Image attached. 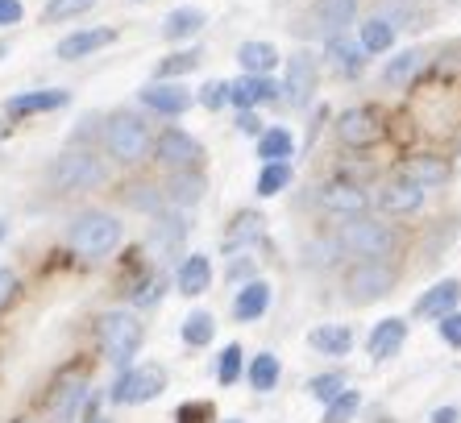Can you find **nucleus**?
I'll use <instances>...</instances> for the list:
<instances>
[{"instance_id": "obj_6", "label": "nucleus", "mask_w": 461, "mask_h": 423, "mask_svg": "<svg viewBox=\"0 0 461 423\" xmlns=\"http://www.w3.org/2000/svg\"><path fill=\"white\" fill-rule=\"evenodd\" d=\"M50 183H54L59 191H87V187H100V183H104V166H100V158L84 154V149H71V154H63V158L54 162Z\"/></svg>"}, {"instance_id": "obj_30", "label": "nucleus", "mask_w": 461, "mask_h": 423, "mask_svg": "<svg viewBox=\"0 0 461 423\" xmlns=\"http://www.w3.org/2000/svg\"><path fill=\"white\" fill-rule=\"evenodd\" d=\"M403 175H408L411 183H420V187H440V183L449 179V166L440 158H411Z\"/></svg>"}, {"instance_id": "obj_33", "label": "nucleus", "mask_w": 461, "mask_h": 423, "mask_svg": "<svg viewBox=\"0 0 461 423\" xmlns=\"http://www.w3.org/2000/svg\"><path fill=\"white\" fill-rule=\"evenodd\" d=\"M84 394H87V386L84 382H63L59 386V394H54V402H50V411H54V419H71V415L79 411V402H84Z\"/></svg>"}, {"instance_id": "obj_7", "label": "nucleus", "mask_w": 461, "mask_h": 423, "mask_svg": "<svg viewBox=\"0 0 461 423\" xmlns=\"http://www.w3.org/2000/svg\"><path fill=\"white\" fill-rule=\"evenodd\" d=\"M162 386H167L162 365H141V370H129V374H121L117 378V386H113V402L138 407V402H150Z\"/></svg>"}, {"instance_id": "obj_44", "label": "nucleus", "mask_w": 461, "mask_h": 423, "mask_svg": "<svg viewBox=\"0 0 461 423\" xmlns=\"http://www.w3.org/2000/svg\"><path fill=\"white\" fill-rule=\"evenodd\" d=\"M13 295H17V274H13L9 266H0V307L9 303Z\"/></svg>"}, {"instance_id": "obj_22", "label": "nucleus", "mask_w": 461, "mask_h": 423, "mask_svg": "<svg viewBox=\"0 0 461 423\" xmlns=\"http://www.w3.org/2000/svg\"><path fill=\"white\" fill-rule=\"evenodd\" d=\"M461 299V283H453V278H445V283H437L429 291V295H420L416 303V316H445V311H453Z\"/></svg>"}, {"instance_id": "obj_47", "label": "nucleus", "mask_w": 461, "mask_h": 423, "mask_svg": "<svg viewBox=\"0 0 461 423\" xmlns=\"http://www.w3.org/2000/svg\"><path fill=\"white\" fill-rule=\"evenodd\" d=\"M162 295V278H154V283H146V286H138V295H133V303L138 307H146V303H154V299Z\"/></svg>"}, {"instance_id": "obj_26", "label": "nucleus", "mask_w": 461, "mask_h": 423, "mask_svg": "<svg viewBox=\"0 0 461 423\" xmlns=\"http://www.w3.org/2000/svg\"><path fill=\"white\" fill-rule=\"evenodd\" d=\"M200 191H204V179H200L195 170H175V179L167 183V195H171V203H179V208L200 203Z\"/></svg>"}, {"instance_id": "obj_20", "label": "nucleus", "mask_w": 461, "mask_h": 423, "mask_svg": "<svg viewBox=\"0 0 461 423\" xmlns=\"http://www.w3.org/2000/svg\"><path fill=\"white\" fill-rule=\"evenodd\" d=\"M403 337H408V324H403L399 316H391V320H383V324H375V332H370V357L383 361V357H391V353H399Z\"/></svg>"}, {"instance_id": "obj_35", "label": "nucleus", "mask_w": 461, "mask_h": 423, "mask_svg": "<svg viewBox=\"0 0 461 423\" xmlns=\"http://www.w3.org/2000/svg\"><path fill=\"white\" fill-rule=\"evenodd\" d=\"M287 183H291V166H287V162H267V166H262V175H258V195H279Z\"/></svg>"}, {"instance_id": "obj_19", "label": "nucleus", "mask_w": 461, "mask_h": 423, "mask_svg": "<svg viewBox=\"0 0 461 423\" xmlns=\"http://www.w3.org/2000/svg\"><path fill=\"white\" fill-rule=\"evenodd\" d=\"M175 283H179L183 295H204L208 283H212V262H208L204 254H187L179 266V274H175Z\"/></svg>"}, {"instance_id": "obj_12", "label": "nucleus", "mask_w": 461, "mask_h": 423, "mask_svg": "<svg viewBox=\"0 0 461 423\" xmlns=\"http://www.w3.org/2000/svg\"><path fill=\"white\" fill-rule=\"evenodd\" d=\"M337 138H341V146H370V141L378 138V117L370 112V108H349V112H341V121H337Z\"/></svg>"}, {"instance_id": "obj_42", "label": "nucleus", "mask_w": 461, "mask_h": 423, "mask_svg": "<svg viewBox=\"0 0 461 423\" xmlns=\"http://www.w3.org/2000/svg\"><path fill=\"white\" fill-rule=\"evenodd\" d=\"M437 324H440V337L461 349V316H457V311H445V316H437Z\"/></svg>"}, {"instance_id": "obj_13", "label": "nucleus", "mask_w": 461, "mask_h": 423, "mask_svg": "<svg viewBox=\"0 0 461 423\" xmlns=\"http://www.w3.org/2000/svg\"><path fill=\"white\" fill-rule=\"evenodd\" d=\"M141 104L162 112V117H183L192 108V92L179 84H150V87H141Z\"/></svg>"}, {"instance_id": "obj_11", "label": "nucleus", "mask_w": 461, "mask_h": 423, "mask_svg": "<svg viewBox=\"0 0 461 423\" xmlns=\"http://www.w3.org/2000/svg\"><path fill=\"white\" fill-rule=\"evenodd\" d=\"M287 100L295 108H308L312 92H316V63H312L308 54H291L287 58V84H283Z\"/></svg>"}, {"instance_id": "obj_14", "label": "nucleus", "mask_w": 461, "mask_h": 423, "mask_svg": "<svg viewBox=\"0 0 461 423\" xmlns=\"http://www.w3.org/2000/svg\"><path fill=\"white\" fill-rule=\"evenodd\" d=\"M67 104H71V92H63V87H46V92L13 95L9 104H5V112H9V117H33V112H54V108H67Z\"/></svg>"}, {"instance_id": "obj_15", "label": "nucleus", "mask_w": 461, "mask_h": 423, "mask_svg": "<svg viewBox=\"0 0 461 423\" xmlns=\"http://www.w3.org/2000/svg\"><path fill=\"white\" fill-rule=\"evenodd\" d=\"M283 87L267 75H241L237 84H229V100L237 108H254V104H270V100H279Z\"/></svg>"}, {"instance_id": "obj_25", "label": "nucleus", "mask_w": 461, "mask_h": 423, "mask_svg": "<svg viewBox=\"0 0 461 423\" xmlns=\"http://www.w3.org/2000/svg\"><path fill=\"white\" fill-rule=\"evenodd\" d=\"M270 303V286L267 283H246L241 286V295L233 299V316L237 320H258L262 311H267Z\"/></svg>"}, {"instance_id": "obj_43", "label": "nucleus", "mask_w": 461, "mask_h": 423, "mask_svg": "<svg viewBox=\"0 0 461 423\" xmlns=\"http://www.w3.org/2000/svg\"><path fill=\"white\" fill-rule=\"evenodd\" d=\"M225 100H229V84H208V87H200V104L212 108V112L225 104Z\"/></svg>"}, {"instance_id": "obj_27", "label": "nucleus", "mask_w": 461, "mask_h": 423, "mask_svg": "<svg viewBox=\"0 0 461 423\" xmlns=\"http://www.w3.org/2000/svg\"><path fill=\"white\" fill-rule=\"evenodd\" d=\"M295 141H291L287 129H267V133H258V158L267 162H287Z\"/></svg>"}, {"instance_id": "obj_10", "label": "nucleus", "mask_w": 461, "mask_h": 423, "mask_svg": "<svg viewBox=\"0 0 461 423\" xmlns=\"http://www.w3.org/2000/svg\"><path fill=\"white\" fill-rule=\"evenodd\" d=\"M420 203H424V187L411 183L408 175H399V179L378 187V208L386 216H411V212H420Z\"/></svg>"}, {"instance_id": "obj_9", "label": "nucleus", "mask_w": 461, "mask_h": 423, "mask_svg": "<svg viewBox=\"0 0 461 423\" xmlns=\"http://www.w3.org/2000/svg\"><path fill=\"white\" fill-rule=\"evenodd\" d=\"M354 9H357V0H316L303 30L321 33V38H337V33H345V25L354 22Z\"/></svg>"}, {"instance_id": "obj_48", "label": "nucleus", "mask_w": 461, "mask_h": 423, "mask_svg": "<svg viewBox=\"0 0 461 423\" xmlns=\"http://www.w3.org/2000/svg\"><path fill=\"white\" fill-rule=\"evenodd\" d=\"M237 129H241L246 138H258V133H262V121H258L249 108H241V117H237Z\"/></svg>"}, {"instance_id": "obj_17", "label": "nucleus", "mask_w": 461, "mask_h": 423, "mask_svg": "<svg viewBox=\"0 0 461 423\" xmlns=\"http://www.w3.org/2000/svg\"><path fill=\"white\" fill-rule=\"evenodd\" d=\"M108 42H117V30H108V25L104 30H79L59 42V58L76 63V58H87L92 50H100V46H108Z\"/></svg>"}, {"instance_id": "obj_29", "label": "nucleus", "mask_w": 461, "mask_h": 423, "mask_svg": "<svg viewBox=\"0 0 461 423\" xmlns=\"http://www.w3.org/2000/svg\"><path fill=\"white\" fill-rule=\"evenodd\" d=\"M329 63H333V71H341V75H357L362 71V50L337 33V38H329Z\"/></svg>"}, {"instance_id": "obj_40", "label": "nucleus", "mask_w": 461, "mask_h": 423, "mask_svg": "<svg viewBox=\"0 0 461 423\" xmlns=\"http://www.w3.org/2000/svg\"><path fill=\"white\" fill-rule=\"evenodd\" d=\"M308 391L316 394V399L333 402L337 394L345 391V374H321V378H312V382H308Z\"/></svg>"}, {"instance_id": "obj_41", "label": "nucleus", "mask_w": 461, "mask_h": 423, "mask_svg": "<svg viewBox=\"0 0 461 423\" xmlns=\"http://www.w3.org/2000/svg\"><path fill=\"white\" fill-rule=\"evenodd\" d=\"M237 374H241V349L229 345V349L221 353V370H216V378H221V386H233Z\"/></svg>"}, {"instance_id": "obj_2", "label": "nucleus", "mask_w": 461, "mask_h": 423, "mask_svg": "<svg viewBox=\"0 0 461 423\" xmlns=\"http://www.w3.org/2000/svg\"><path fill=\"white\" fill-rule=\"evenodd\" d=\"M104 146L117 162L133 166V162H141L146 154H150L154 141H150V129H146L141 117H133V112H117V117L104 125Z\"/></svg>"}, {"instance_id": "obj_3", "label": "nucleus", "mask_w": 461, "mask_h": 423, "mask_svg": "<svg viewBox=\"0 0 461 423\" xmlns=\"http://www.w3.org/2000/svg\"><path fill=\"white\" fill-rule=\"evenodd\" d=\"M337 245L357 257H386L395 249V233H391L386 224L366 220V216H349V224L337 233Z\"/></svg>"}, {"instance_id": "obj_34", "label": "nucleus", "mask_w": 461, "mask_h": 423, "mask_svg": "<svg viewBox=\"0 0 461 423\" xmlns=\"http://www.w3.org/2000/svg\"><path fill=\"white\" fill-rule=\"evenodd\" d=\"M262 237V216L258 212H241L233 220V229L225 233V249H237V245H249Z\"/></svg>"}, {"instance_id": "obj_39", "label": "nucleus", "mask_w": 461, "mask_h": 423, "mask_svg": "<svg viewBox=\"0 0 461 423\" xmlns=\"http://www.w3.org/2000/svg\"><path fill=\"white\" fill-rule=\"evenodd\" d=\"M92 4H96V0H50V4H46V22H71V17L87 13Z\"/></svg>"}, {"instance_id": "obj_38", "label": "nucleus", "mask_w": 461, "mask_h": 423, "mask_svg": "<svg viewBox=\"0 0 461 423\" xmlns=\"http://www.w3.org/2000/svg\"><path fill=\"white\" fill-rule=\"evenodd\" d=\"M195 67H200V54L179 50V54H171L167 63H158V79H175V75H187V71H195Z\"/></svg>"}, {"instance_id": "obj_50", "label": "nucleus", "mask_w": 461, "mask_h": 423, "mask_svg": "<svg viewBox=\"0 0 461 423\" xmlns=\"http://www.w3.org/2000/svg\"><path fill=\"white\" fill-rule=\"evenodd\" d=\"M432 423H457V411L445 407V411H432Z\"/></svg>"}, {"instance_id": "obj_37", "label": "nucleus", "mask_w": 461, "mask_h": 423, "mask_svg": "<svg viewBox=\"0 0 461 423\" xmlns=\"http://www.w3.org/2000/svg\"><path fill=\"white\" fill-rule=\"evenodd\" d=\"M357 407H362V399H357L354 391H341L333 402H329V411H324V423H349L357 415Z\"/></svg>"}, {"instance_id": "obj_51", "label": "nucleus", "mask_w": 461, "mask_h": 423, "mask_svg": "<svg viewBox=\"0 0 461 423\" xmlns=\"http://www.w3.org/2000/svg\"><path fill=\"white\" fill-rule=\"evenodd\" d=\"M92 423H104V419H92Z\"/></svg>"}, {"instance_id": "obj_49", "label": "nucleus", "mask_w": 461, "mask_h": 423, "mask_svg": "<svg viewBox=\"0 0 461 423\" xmlns=\"http://www.w3.org/2000/svg\"><path fill=\"white\" fill-rule=\"evenodd\" d=\"M133 191H138V195H133V208H158V200L150 195L154 187H133Z\"/></svg>"}, {"instance_id": "obj_32", "label": "nucleus", "mask_w": 461, "mask_h": 423, "mask_svg": "<svg viewBox=\"0 0 461 423\" xmlns=\"http://www.w3.org/2000/svg\"><path fill=\"white\" fill-rule=\"evenodd\" d=\"M420 63H424V54L420 50H399L395 58H391V63H386V71H383V79L391 87H399V84H408L411 75L420 71Z\"/></svg>"}, {"instance_id": "obj_8", "label": "nucleus", "mask_w": 461, "mask_h": 423, "mask_svg": "<svg viewBox=\"0 0 461 423\" xmlns=\"http://www.w3.org/2000/svg\"><path fill=\"white\" fill-rule=\"evenodd\" d=\"M150 149H154V158H158L162 166H171V170H195L200 158H204L200 141H195L192 133H183V129H167Z\"/></svg>"}, {"instance_id": "obj_16", "label": "nucleus", "mask_w": 461, "mask_h": 423, "mask_svg": "<svg viewBox=\"0 0 461 423\" xmlns=\"http://www.w3.org/2000/svg\"><path fill=\"white\" fill-rule=\"evenodd\" d=\"M321 208L333 212V216H362L366 212V191L354 187V183H329L321 187Z\"/></svg>"}, {"instance_id": "obj_18", "label": "nucleus", "mask_w": 461, "mask_h": 423, "mask_svg": "<svg viewBox=\"0 0 461 423\" xmlns=\"http://www.w3.org/2000/svg\"><path fill=\"white\" fill-rule=\"evenodd\" d=\"M183 237H187V224L179 220V216H158L150 229V254L158 257H175L179 254V245Z\"/></svg>"}, {"instance_id": "obj_28", "label": "nucleus", "mask_w": 461, "mask_h": 423, "mask_svg": "<svg viewBox=\"0 0 461 423\" xmlns=\"http://www.w3.org/2000/svg\"><path fill=\"white\" fill-rule=\"evenodd\" d=\"M391 42H395V25L386 22V17H370V22L362 25V50L366 54L391 50Z\"/></svg>"}, {"instance_id": "obj_5", "label": "nucleus", "mask_w": 461, "mask_h": 423, "mask_svg": "<svg viewBox=\"0 0 461 423\" xmlns=\"http://www.w3.org/2000/svg\"><path fill=\"white\" fill-rule=\"evenodd\" d=\"M391 286H395V270L383 266L378 257H366L357 262L349 274H345V295L349 303H375V299L391 295Z\"/></svg>"}, {"instance_id": "obj_46", "label": "nucleus", "mask_w": 461, "mask_h": 423, "mask_svg": "<svg viewBox=\"0 0 461 423\" xmlns=\"http://www.w3.org/2000/svg\"><path fill=\"white\" fill-rule=\"evenodd\" d=\"M22 22V0H0V25Z\"/></svg>"}, {"instance_id": "obj_31", "label": "nucleus", "mask_w": 461, "mask_h": 423, "mask_svg": "<svg viewBox=\"0 0 461 423\" xmlns=\"http://www.w3.org/2000/svg\"><path fill=\"white\" fill-rule=\"evenodd\" d=\"M275 382H279V357H275V353H258L254 365H249V386H254L258 394H270Z\"/></svg>"}, {"instance_id": "obj_52", "label": "nucleus", "mask_w": 461, "mask_h": 423, "mask_svg": "<svg viewBox=\"0 0 461 423\" xmlns=\"http://www.w3.org/2000/svg\"><path fill=\"white\" fill-rule=\"evenodd\" d=\"M229 423H241V419H229Z\"/></svg>"}, {"instance_id": "obj_45", "label": "nucleus", "mask_w": 461, "mask_h": 423, "mask_svg": "<svg viewBox=\"0 0 461 423\" xmlns=\"http://www.w3.org/2000/svg\"><path fill=\"white\" fill-rule=\"evenodd\" d=\"M208 415H212L208 402H187V407L179 411V423H195V419H208Z\"/></svg>"}, {"instance_id": "obj_1", "label": "nucleus", "mask_w": 461, "mask_h": 423, "mask_svg": "<svg viewBox=\"0 0 461 423\" xmlns=\"http://www.w3.org/2000/svg\"><path fill=\"white\" fill-rule=\"evenodd\" d=\"M67 241L79 257H108L121 245V220L108 212H79L67 229Z\"/></svg>"}, {"instance_id": "obj_4", "label": "nucleus", "mask_w": 461, "mask_h": 423, "mask_svg": "<svg viewBox=\"0 0 461 423\" xmlns=\"http://www.w3.org/2000/svg\"><path fill=\"white\" fill-rule=\"evenodd\" d=\"M100 345H104V357L113 365H129L141 345V324L129 311H108L100 320Z\"/></svg>"}, {"instance_id": "obj_36", "label": "nucleus", "mask_w": 461, "mask_h": 423, "mask_svg": "<svg viewBox=\"0 0 461 423\" xmlns=\"http://www.w3.org/2000/svg\"><path fill=\"white\" fill-rule=\"evenodd\" d=\"M212 332H216V324L208 311H192V316L183 320V340H187V345H208Z\"/></svg>"}, {"instance_id": "obj_23", "label": "nucleus", "mask_w": 461, "mask_h": 423, "mask_svg": "<svg viewBox=\"0 0 461 423\" xmlns=\"http://www.w3.org/2000/svg\"><path fill=\"white\" fill-rule=\"evenodd\" d=\"M308 345L321 353H333V357H345V353L354 349V332L345 328V324H324V328H316L308 337Z\"/></svg>"}, {"instance_id": "obj_21", "label": "nucleus", "mask_w": 461, "mask_h": 423, "mask_svg": "<svg viewBox=\"0 0 461 423\" xmlns=\"http://www.w3.org/2000/svg\"><path fill=\"white\" fill-rule=\"evenodd\" d=\"M208 25V17L200 9H175V13H167V22H162V38L167 42H183V38H195V33Z\"/></svg>"}, {"instance_id": "obj_24", "label": "nucleus", "mask_w": 461, "mask_h": 423, "mask_svg": "<svg viewBox=\"0 0 461 423\" xmlns=\"http://www.w3.org/2000/svg\"><path fill=\"white\" fill-rule=\"evenodd\" d=\"M237 63H241V71H246V75H267V71H275L279 54H275V46H270V42H241Z\"/></svg>"}]
</instances>
